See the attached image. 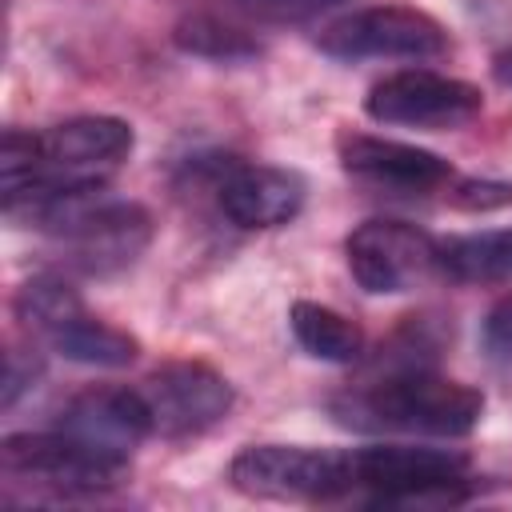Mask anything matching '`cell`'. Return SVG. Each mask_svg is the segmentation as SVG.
I'll return each instance as SVG.
<instances>
[{"mask_svg":"<svg viewBox=\"0 0 512 512\" xmlns=\"http://www.w3.org/2000/svg\"><path fill=\"white\" fill-rule=\"evenodd\" d=\"M332 416L356 432H408V436H468L484 416V392L440 376L432 364L376 368L332 400Z\"/></svg>","mask_w":512,"mask_h":512,"instance_id":"6da1fadb","label":"cell"},{"mask_svg":"<svg viewBox=\"0 0 512 512\" xmlns=\"http://www.w3.org/2000/svg\"><path fill=\"white\" fill-rule=\"evenodd\" d=\"M236 492L256 500H292V504H328L356 496L352 448H304V444H252L240 448L228 464Z\"/></svg>","mask_w":512,"mask_h":512,"instance_id":"7a4b0ae2","label":"cell"},{"mask_svg":"<svg viewBox=\"0 0 512 512\" xmlns=\"http://www.w3.org/2000/svg\"><path fill=\"white\" fill-rule=\"evenodd\" d=\"M356 492L372 508L412 504H456L468 492V456L460 448H416V444H372L352 448Z\"/></svg>","mask_w":512,"mask_h":512,"instance_id":"3957f363","label":"cell"},{"mask_svg":"<svg viewBox=\"0 0 512 512\" xmlns=\"http://www.w3.org/2000/svg\"><path fill=\"white\" fill-rule=\"evenodd\" d=\"M316 48L336 60H436L452 48L448 28L412 4H372L332 20Z\"/></svg>","mask_w":512,"mask_h":512,"instance_id":"277c9868","label":"cell"},{"mask_svg":"<svg viewBox=\"0 0 512 512\" xmlns=\"http://www.w3.org/2000/svg\"><path fill=\"white\" fill-rule=\"evenodd\" d=\"M0 468L4 476L76 496V492H108L116 484H124L128 476V460L108 456L60 428L52 432H20L8 436L0 448Z\"/></svg>","mask_w":512,"mask_h":512,"instance_id":"5b68a950","label":"cell"},{"mask_svg":"<svg viewBox=\"0 0 512 512\" xmlns=\"http://www.w3.org/2000/svg\"><path fill=\"white\" fill-rule=\"evenodd\" d=\"M364 112L376 124L452 132V128L472 124L484 112V96L468 80H456V76H444L432 68H404L368 88Z\"/></svg>","mask_w":512,"mask_h":512,"instance_id":"8992f818","label":"cell"},{"mask_svg":"<svg viewBox=\"0 0 512 512\" xmlns=\"http://www.w3.org/2000/svg\"><path fill=\"white\" fill-rule=\"evenodd\" d=\"M436 256H440V244L424 228L408 220H388V216L356 224L344 240L348 272L372 296L408 292L416 280L436 272Z\"/></svg>","mask_w":512,"mask_h":512,"instance_id":"52a82bcc","label":"cell"},{"mask_svg":"<svg viewBox=\"0 0 512 512\" xmlns=\"http://www.w3.org/2000/svg\"><path fill=\"white\" fill-rule=\"evenodd\" d=\"M56 240L64 248L68 268L84 276H116L136 264L152 244V216L144 204L96 196L56 232Z\"/></svg>","mask_w":512,"mask_h":512,"instance_id":"ba28073f","label":"cell"},{"mask_svg":"<svg viewBox=\"0 0 512 512\" xmlns=\"http://www.w3.org/2000/svg\"><path fill=\"white\" fill-rule=\"evenodd\" d=\"M140 392L152 412V432L164 440L200 436V432L216 428L236 404L232 384L200 360H172V364L156 368L140 384Z\"/></svg>","mask_w":512,"mask_h":512,"instance_id":"9c48e42d","label":"cell"},{"mask_svg":"<svg viewBox=\"0 0 512 512\" xmlns=\"http://www.w3.org/2000/svg\"><path fill=\"white\" fill-rule=\"evenodd\" d=\"M336 160L352 180L380 188V192H396V196H428L456 180L444 156L404 144V140L352 132V128L336 136Z\"/></svg>","mask_w":512,"mask_h":512,"instance_id":"30bf717a","label":"cell"},{"mask_svg":"<svg viewBox=\"0 0 512 512\" xmlns=\"http://www.w3.org/2000/svg\"><path fill=\"white\" fill-rule=\"evenodd\" d=\"M136 132L120 116H68L40 132V176L56 180H104L108 168L128 160ZM12 196V192H8Z\"/></svg>","mask_w":512,"mask_h":512,"instance_id":"8fae6325","label":"cell"},{"mask_svg":"<svg viewBox=\"0 0 512 512\" xmlns=\"http://www.w3.org/2000/svg\"><path fill=\"white\" fill-rule=\"evenodd\" d=\"M56 428L120 460H128L148 436H156L144 392L120 388V384H96V388L76 392L60 408Z\"/></svg>","mask_w":512,"mask_h":512,"instance_id":"7c38bea8","label":"cell"},{"mask_svg":"<svg viewBox=\"0 0 512 512\" xmlns=\"http://www.w3.org/2000/svg\"><path fill=\"white\" fill-rule=\"evenodd\" d=\"M304 196H308L304 176L276 164H228L216 180L220 212L248 232H264L296 220Z\"/></svg>","mask_w":512,"mask_h":512,"instance_id":"4fadbf2b","label":"cell"},{"mask_svg":"<svg viewBox=\"0 0 512 512\" xmlns=\"http://www.w3.org/2000/svg\"><path fill=\"white\" fill-rule=\"evenodd\" d=\"M44 344L52 352H60L72 364H88V368H128L140 356V340L100 316L88 312V304L80 312H72L56 332L44 336Z\"/></svg>","mask_w":512,"mask_h":512,"instance_id":"5bb4252c","label":"cell"},{"mask_svg":"<svg viewBox=\"0 0 512 512\" xmlns=\"http://www.w3.org/2000/svg\"><path fill=\"white\" fill-rule=\"evenodd\" d=\"M436 272H444L456 284L512 280V228H492V232H468V236L440 240Z\"/></svg>","mask_w":512,"mask_h":512,"instance_id":"9a60e30c","label":"cell"},{"mask_svg":"<svg viewBox=\"0 0 512 512\" xmlns=\"http://www.w3.org/2000/svg\"><path fill=\"white\" fill-rule=\"evenodd\" d=\"M288 328L308 356L328 360V364H356L364 352L360 324H352L348 316H340L336 308L316 304V300H296L288 308Z\"/></svg>","mask_w":512,"mask_h":512,"instance_id":"2e32d148","label":"cell"},{"mask_svg":"<svg viewBox=\"0 0 512 512\" xmlns=\"http://www.w3.org/2000/svg\"><path fill=\"white\" fill-rule=\"evenodd\" d=\"M172 40L192 52V56H204V60H216V64H240V60H252L260 56V40L248 36L244 28L220 20V16H208V12H196V16H184L172 32Z\"/></svg>","mask_w":512,"mask_h":512,"instance_id":"e0dca14e","label":"cell"},{"mask_svg":"<svg viewBox=\"0 0 512 512\" xmlns=\"http://www.w3.org/2000/svg\"><path fill=\"white\" fill-rule=\"evenodd\" d=\"M444 200L460 212H492V208H508L512 204V184L508 180H452L444 188Z\"/></svg>","mask_w":512,"mask_h":512,"instance_id":"ac0fdd59","label":"cell"},{"mask_svg":"<svg viewBox=\"0 0 512 512\" xmlns=\"http://www.w3.org/2000/svg\"><path fill=\"white\" fill-rule=\"evenodd\" d=\"M352 0H236V8H244L256 20L268 24H300V20H316L324 12H336Z\"/></svg>","mask_w":512,"mask_h":512,"instance_id":"d6986e66","label":"cell"},{"mask_svg":"<svg viewBox=\"0 0 512 512\" xmlns=\"http://www.w3.org/2000/svg\"><path fill=\"white\" fill-rule=\"evenodd\" d=\"M480 344L492 364H512V292L500 296L480 324Z\"/></svg>","mask_w":512,"mask_h":512,"instance_id":"ffe728a7","label":"cell"},{"mask_svg":"<svg viewBox=\"0 0 512 512\" xmlns=\"http://www.w3.org/2000/svg\"><path fill=\"white\" fill-rule=\"evenodd\" d=\"M40 360L32 356V352H20V348H12L8 352V368H4V408H12L28 388H36V380H40Z\"/></svg>","mask_w":512,"mask_h":512,"instance_id":"44dd1931","label":"cell"},{"mask_svg":"<svg viewBox=\"0 0 512 512\" xmlns=\"http://www.w3.org/2000/svg\"><path fill=\"white\" fill-rule=\"evenodd\" d=\"M492 76H496L504 88H512V48L496 52V60H492Z\"/></svg>","mask_w":512,"mask_h":512,"instance_id":"7402d4cb","label":"cell"}]
</instances>
